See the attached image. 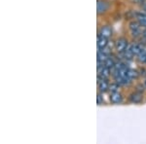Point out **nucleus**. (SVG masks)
<instances>
[{
	"mask_svg": "<svg viewBox=\"0 0 146 144\" xmlns=\"http://www.w3.org/2000/svg\"><path fill=\"white\" fill-rule=\"evenodd\" d=\"M114 47L118 53H123L129 47V41L124 37H121V38L117 39V41L114 44Z\"/></svg>",
	"mask_w": 146,
	"mask_h": 144,
	"instance_id": "f257e3e1",
	"label": "nucleus"
},
{
	"mask_svg": "<svg viewBox=\"0 0 146 144\" xmlns=\"http://www.w3.org/2000/svg\"><path fill=\"white\" fill-rule=\"evenodd\" d=\"M140 27L141 25L139 23V22H136V21H133V22L129 23V28L133 37H137L140 34H142V31L140 30Z\"/></svg>",
	"mask_w": 146,
	"mask_h": 144,
	"instance_id": "f03ea898",
	"label": "nucleus"
},
{
	"mask_svg": "<svg viewBox=\"0 0 146 144\" xmlns=\"http://www.w3.org/2000/svg\"><path fill=\"white\" fill-rule=\"evenodd\" d=\"M109 9V3L105 0H98L96 2V11L98 14H104Z\"/></svg>",
	"mask_w": 146,
	"mask_h": 144,
	"instance_id": "7ed1b4c3",
	"label": "nucleus"
},
{
	"mask_svg": "<svg viewBox=\"0 0 146 144\" xmlns=\"http://www.w3.org/2000/svg\"><path fill=\"white\" fill-rule=\"evenodd\" d=\"M98 89H100V93H105L109 90V83L107 82V79H103L100 76L98 75Z\"/></svg>",
	"mask_w": 146,
	"mask_h": 144,
	"instance_id": "20e7f679",
	"label": "nucleus"
},
{
	"mask_svg": "<svg viewBox=\"0 0 146 144\" xmlns=\"http://www.w3.org/2000/svg\"><path fill=\"white\" fill-rule=\"evenodd\" d=\"M142 100H143L142 93H139V92H137V91H136L135 93H133L129 96V101L133 103H135V104L142 102Z\"/></svg>",
	"mask_w": 146,
	"mask_h": 144,
	"instance_id": "39448f33",
	"label": "nucleus"
},
{
	"mask_svg": "<svg viewBox=\"0 0 146 144\" xmlns=\"http://www.w3.org/2000/svg\"><path fill=\"white\" fill-rule=\"evenodd\" d=\"M98 34H100L101 36L106 37V38H110L112 36V28L110 25H103L101 27Z\"/></svg>",
	"mask_w": 146,
	"mask_h": 144,
	"instance_id": "423d86ee",
	"label": "nucleus"
},
{
	"mask_svg": "<svg viewBox=\"0 0 146 144\" xmlns=\"http://www.w3.org/2000/svg\"><path fill=\"white\" fill-rule=\"evenodd\" d=\"M110 101L113 104H120L123 101V96L119 92H115V93H111L110 94Z\"/></svg>",
	"mask_w": 146,
	"mask_h": 144,
	"instance_id": "0eeeda50",
	"label": "nucleus"
},
{
	"mask_svg": "<svg viewBox=\"0 0 146 144\" xmlns=\"http://www.w3.org/2000/svg\"><path fill=\"white\" fill-rule=\"evenodd\" d=\"M108 46V38L101 36L100 34L98 35V50H103Z\"/></svg>",
	"mask_w": 146,
	"mask_h": 144,
	"instance_id": "6e6552de",
	"label": "nucleus"
},
{
	"mask_svg": "<svg viewBox=\"0 0 146 144\" xmlns=\"http://www.w3.org/2000/svg\"><path fill=\"white\" fill-rule=\"evenodd\" d=\"M129 48H131V53L133 54V56H138L141 52L143 51V47L141 46L140 44H137V43L129 45Z\"/></svg>",
	"mask_w": 146,
	"mask_h": 144,
	"instance_id": "1a4fd4ad",
	"label": "nucleus"
},
{
	"mask_svg": "<svg viewBox=\"0 0 146 144\" xmlns=\"http://www.w3.org/2000/svg\"><path fill=\"white\" fill-rule=\"evenodd\" d=\"M127 75H128V77L131 80H133V79H137L138 76H139V72L137 71V70L135 69H129L128 70V72H127Z\"/></svg>",
	"mask_w": 146,
	"mask_h": 144,
	"instance_id": "9d476101",
	"label": "nucleus"
},
{
	"mask_svg": "<svg viewBox=\"0 0 146 144\" xmlns=\"http://www.w3.org/2000/svg\"><path fill=\"white\" fill-rule=\"evenodd\" d=\"M120 85L118 82H113L109 85V91L110 93H115V92H119V89H120Z\"/></svg>",
	"mask_w": 146,
	"mask_h": 144,
	"instance_id": "9b49d317",
	"label": "nucleus"
},
{
	"mask_svg": "<svg viewBox=\"0 0 146 144\" xmlns=\"http://www.w3.org/2000/svg\"><path fill=\"white\" fill-rule=\"evenodd\" d=\"M115 63L116 62H115L114 60H113L111 56H108V58H106V60H105V62H104V65L107 67H109V68H113L115 65Z\"/></svg>",
	"mask_w": 146,
	"mask_h": 144,
	"instance_id": "f8f14e48",
	"label": "nucleus"
},
{
	"mask_svg": "<svg viewBox=\"0 0 146 144\" xmlns=\"http://www.w3.org/2000/svg\"><path fill=\"white\" fill-rule=\"evenodd\" d=\"M137 60L141 63H145L146 62V52L145 51H142L139 55L137 56Z\"/></svg>",
	"mask_w": 146,
	"mask_h": 144,
	"instance_id": "ddd939ff",
	"label": "nucleus"
},
{
	"mask_svg": "<svg viewBox=\"0 0 146 144\" xmlns=\"http://www.w3.org/2000/svg\"><path fill=\"white\" fill-rule=\"evenodd\" d=\"M145 89H146V87H145V85L144 84H138L137 86H136V91L137 92H139V93H144L145 92Z\"/></svg>",
	"mask_w": 146,
	"mask_h": 144,
	"instance_id": "4468645a",
	"label": "nucleus"
},
{
	"mask_svg": "<svg viewBox=\"0 0 146 144\" xmlns=\"http://www.w3.org/2000/svg\"><path fill=\"white\" fill-rule=\"evenodd\" d=\"M103 102H104V100H103V96H101L100 94H98V105H102Z\"/></svg>",
	"mask_w": 146,
	"mask_h": 144,
	"instance_id": "2eb2a0df",
	"label": "nucleus"
},
{
	"mask_svg": "<svg viewBox=\"0 0 146 144\" xmlns=\"http://www.w3.org/2000/svg\"><path fill=\"white\" fill-rule=\"evenodd\" d=\"M140 72L139 73L140 75H142V76H145L146 75V70H145V68H140Z\"/></svg>",
	"mask_w": 146,
	"mask_h": 144,
	"instance_id": "dca6fc26",
	"label": "nucleus"
},
{
	"mask_svg": "<svg viewBox=\"0 0 146 144\" xmlns=\"http://www.w3.org/2000/svg\"><path fill=\"white\" fill-rule=\"evenodd\" d=\"M142 36H144L145 38H146V28H145V29L142 31Z\"/></svg>",
	"mask_w": 146,
	"mask_h": 144,
	"instance_id": "f3484780",
	"label": "nucleus"
},
{
	"mask_svg": "<svg viewBox=\"0 0 146 144\" xmlns=\"http://www.w3.org/2000/svg\"><path fill=\"white\" fill-rule=\"evenodd\" d=\"M143 10H144V12H145V13H146V4H145L144 6H143Z\"/></svg>",
	"mask_w": 146,
	"mask_h": 144,
	"instance_id": "a211bd4d",
	"label": "nucleus"
},
{
	"mask_svg": "<svg viewBox=\"0 0 146 144\" xmlns=\"http://www.w3.org/2000/svg\"><path fill=\"white\" fill-rule=\"evenodd\" d=\"M135 1H138V2H144L145 0H135Z\"/></svg>",
	"mask_w": 146,
	"mask_h": 144,
	"instance_id": "6ab92c4d",
	"label": "nucleus"
},
{
	"mask_svg": "<svg viewBox=\"0 0 146 144\" xmlns=\"http://www.w3.org/2000/svg\"><path fill=\"white\" fill-rule=\"evenodd\" d=\"M144 85H145V87H146V79L144 80Z\"/></svg>",
	"mask_w": 146,
	"mask_h": 144,
	"instance_id": "aec40b11",
	"label": "nucleus"
},
{
	"mask_svg": "<svg viewBox=\"0 0 146 144\" xmlns=\"http://www.w3.org/2000/svg\"><path fill=\"white\" fill-rule=\"evenodd\" d=\"M145 52H146V51H145Z\"/></svg>",
	"mask_w": 146,
	"mask_h": 144,
	"instance_id": "412c9836",
	"label": "nucleus"
},
{
	"mask_svg": "<svg viewBox=\"0 0 146 144\" xmlns=\"http://www.w3.org/2000/svg\"><path fill=\"white\" fill-rule=\"evenodd\" d=\"M145 63H146V62H145Z\"/></svg>",
	"mask_w": 146,
	"mask_h": 144,
	"instance_id": "4be33fe9",
	"label": "nucleus"
}]
</instances>
